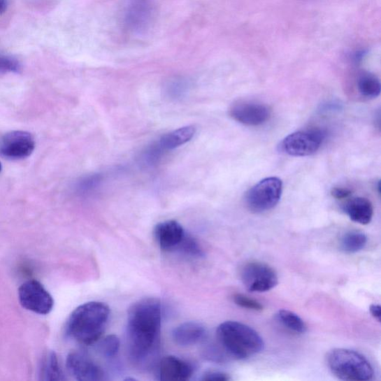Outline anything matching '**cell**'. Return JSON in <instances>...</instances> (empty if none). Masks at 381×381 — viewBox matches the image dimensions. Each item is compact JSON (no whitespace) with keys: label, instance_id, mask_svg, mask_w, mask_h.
Listing matches in <instances>:
<instances>
[{"label":"cell","instance_id":"cell-5","mask_svg":"<svg viewBox=\"0 0 381 381\" xmlns=\"http://www.w3.org/2000/svg\"><path fill=\"white\" fill-rule=\"evenodd\" d=\"M282 190L283 184L280 178L274 177L265 178L247 193L246 205L254 213L269 211L279 203Z\"/></svg>","mask_w":381,"mask_h":381},{"label":"cell","instance_id":"cell-23","mask_svg":"<svg viewBox=\"0 0 381 381\" xmlns=\"http://www.w3.org/2000/svg\"><path fill=\"white\" fill-rule=\"evenodd\" d=\"M120 348V340L117 336L111 334L101 340L99 344V352L106 357H113Z\"/></svg>","mask_w":381,"mask_h":381},{"label":"cell","instance_id":"cell-25","mask_svg":"<svg viewBox=\"0 0 381 381\" xmlns=\"http://www.w3.org/2000/svg\"><path fill=\"white\" fill-rule=\"evenodd\" d=\"M20 69V62L13 57L0 54V73H17Z\"/></svg>","mask_w":381,"mask_h":381},{"label":"cell","instance_id":"cell-30","mask_svg":"<svg viewBox=\"0 0 381 381\" xmlns=\"http://www.w3.org/2000/svg\"><path fill=\"white\" fill-rule=\"evenodd\" d=\"M8 8V0H0V15L6 13Z\"/></svg>","mask_w":381,"mask_h":381},{"label":"cell","instance_id":"cell-9","mask_svg":"<svg viewBox=\"0 0 381 381\" xmlns=\"http://www.w3.org/2000/svg\"><path fill=\"white\" fill-rule=\"evenodd\" d=\"M34 148V138L27 131H10L0 138V154L9 159L27 158Z\"/></svg>","mask_w":381,"mask_h":381},{"label":"cell","instance_id":"cell-11","mask_svg":"<svg viewBox=\"0 0 381 381\" xmlns=\"http://www.w3.org/2000/svg\"><path fill=\"white\" fill-rule=\"evenodd\" d=\"M69 374L79 381H100L105 379V373L86 354L73 352L66 359Z\"/></svg>","mask_w":381,"mask_h":381},{"label":"cell","instance_id":"cell-6","mask_svg":"<svg viewBox=\"0 0 381 381\" xmlns=\"http://www.w3.org/2000/svg\"><path fill=\"white\" fill-rule=\"evenodd\" d=\"M326 134L319 129L299 131L287 136L280 145L282 152L293 157H307L318 152Z\"/></svg>","mask_w":381,"mask_h":381},{"label":"cell","instance_id":"cell-19","mask_svg":"<svg viewBox=\"0 0 381 381\" xmlns=\"http://www.w3.org/2000/svg\"><path fill=\"white\" fill-rule=\"evenodd\" d=\"M367 244L366 236L359 231L345 233L340 241V248L346 253H355L363 250Z\"/></svg>","mask_w":381,"mask_h":381},{"label":"cell","instance_id":"cell-10","mask_svg":"<svg viewBox=\"0 0 381 381\" xmlns=\"http://www.w3.org/2000/svg\"><path fill=\"white\" fill-rule=\"evenodd\" d=\"M229 115L240 124L247 126H259L269 120L271 110L262 103L238 101L231 106Z\"/></svg>","mask_w":381,"mask_h":381},{"label":"cell","instance_id":"cell-21","mask_svg":"<svg viewBox=\"0 0 381 381\" xmlns=\"http://www.w3.org/2000/svg\"><path fill=\"white\" fill-rule=\"evenodd\" d=\"M360 94L366 99H375L380 94L381 86L379 79L373 74L361 75L357 82Z\"/></svg>","mask_w":381,"mask_h":381},{"label":"cell","instance_id":"cell-8","mask_svg":"<svg viewBox=\"0 0 381 381\" xmlns=\"http://www.w3.org/2000/svg\"><path fill=\"white\" fill-rule=\"evenodd\" d=\"M240 278L250 292H269L279 282L275 271L269 265L258 261L245 264L241 270Z\"/></svg>","mask_w":381,"mask_h":381},{"label":"cell","instance_id":"cell-16","mask_svg":"<svg viewBox=\"0 0 381 381\" xmlns=\"http://www.w3.org/2000/svg\"><path fill=\"white\" fill-rule=\"evenodd\" d=\"M343 211L352 221L362 225L371 222L374 210L371 201L365 198H354L343 206Z\"/></svg>","mask_w":381,"mask_h":381},{"label":"cell","instance_id":"cell-20","mask_svg":"<svg viewBox=\"0 0 381 381\" xmlns=\"http://www.w3.org/2000/svg\"><path fill=\"white\" fill-rule=\"evenodd\" d=\"M276 319L287 329L296 333H304L307 331L303 319L292 311L281 310L277 313Z\"/></svg>","mask_w":381,"mask_h":381},{"label":"cell","instance_id":"cell-15","mask_svg":"<svg viewBox=\"0 0 381 381\" xmlns=\"http://www.w3.org/2000/svg\"><path fill=\"white\" fill-rule=\"evenodd\" d=\"M195 132L196 129L194 126L182 127V128L164 135L158 142L152 146L161 157L166 152L189 142Z\"/></svg>","mask_w":381,"mask_h":381},{"label":"cell","instance_id":"cell-28","mask_svg":"<svg viewBox=\"0 0 381 381\" xmlns=\"http://www.w3.org/2000/svg\"><path fill=\"white\" fill-rule=\"evenodd\" d=\"M352 193V192L349 189L339 187L333 188L331 191L333 197L338 200L347 199Z\"/></svg>","mask_w":381,"mask_h":381},{"label":"cell","instance_id":"cell-26","mask_svg":"<svg viewBox=\"0 0 381 381\" xmlns=\"http://www.w3.org/2000/svg\"><path fill=\"white\" fill-rule=\"evenodd\" d=\"M233 300L235 303L241 308L257 311H261L264 308L263 305L257 300L243 294H236L233 296Z\"/></svg>","mask_w":381,"mask_h":381},{"label":"cell","instance_id":"cell-7","mask_svg":"<svg viewBox=\"0 0 381 381\" xmlns=\"http://www.w3.org/2000/svg\"><path fill=\"white\" fill-rule=\"evenodd\" d=\"M18 297L23 308L38 315H49L54 307L52 296L37 280L22 283L18 290Z\"/></svg>","mask_w":381,"mask_h":381},{"label":"cell","instance_id":"cell-14","mask_svg":"<svg viewBox=\"0 0 381 381\" xmlns=\"http://www.w3.org/2000/svg\"><path fill=\"white\" fill-rule=\"evenodd\" d=\"M154 0H131L126 15L128 25L136 30L145 27L154 15Z\"/></svg>","mask_w":381,"mask_h":381},{"label":"cell","instance_id":"cell-31","mask_svg":"<svg viewBox=\"0 0 381 381\" xmlns=\"http://www.w3.org/2000/svg\"><path fill=\"white\" fill-rule=\"evenodd\" d=\"M1 170H2V165L1 164H0V171H1Z\"/></svg>","mask_w":381,"mask_h":381},{"label":"cell","instance_id":"cell-17","mask_svg":"<svg viewBox=\"0 0 381 381\" xmlns=\"http://www.w3.org/2000/svg\"><path fill=\"white\" fill-rule=\"evenodd\" d=\"M205 333V328L200 323L187 322L173 330L172 337L178 345L189 346L200 342Z\"/></svg>","mask_w":381,"mask_h":381},{"label":"cell","instance_id":"cell-2","mask_svg":"<svg viewBox=\"0 0 381 381\" xmlns=\"http://www.w3.org/2000/svg\"><path fill=\"white\" fill-rule=\"evenodd\" d=\"M110 308L103 303L89 302L78 307L66 322V333L76 342L89 345L98 342L108 325Z\"/></svg>","mask_w":381,"mask_h":381},{"label":"cell","instance_id":"cell-29","mask_svg":"<svg viewBox=\"0 0 381 381\" xmlns=\"http://www.w3.org/2000/svg\"><path fill=\"white\" fill-rule=\"evenodd\" d=\"M369 310H371V313L373 315V317L377 319L379 322H380L381 320V308L379 305H372L371 306V308H369Z\"/></svg>","mask_w":381,"mask_h":381},{"label":"cell","instance_id":"cell-27","mask_svg":"<svg viewBox=\"0 0 381 381\" xmlns=\"http://www.w3.org/2000/svg\"><path fill=\"white\" fill-rule=\"evenodd\" d=\"M202 380L206 381H227L231 380V378L227 374L223 373L210 372L206 373Z\"/></svg>","mask_w":381,"mask_h":381},{"label":"cell","instance_id":"cell-1","mask_svg":"<svg viewBox=\"0 0 381 381\" xmlns=\"http://www.w3.org/2000/svg\"><path fill=\"white\" fill-rule=\"evenodd\" d=\"M161 303L156 298H145L129 310V350L131 360L138 366L152 361L160 345Z\"/></svg>","mask_w":381,"mask_h":381},{"label":"cell","instance_id":"cell-24","mask_svg":"<svg viewBox=\"0 0 381 381\" xmlns=\"http://www.w3.org/2000/svg\"><path fill=\"white\" fill-rule=\"evenodd\" d=\"M101 178L99 175H92L80 179L76 184L78 193L86 194L96 189L101 182Z\"/></svg>","mask_w":381,"mask_h":381},{"label":"cell","instance_id":"cell-3","mask_svg":"<svg viewBox=\"0 0 381 381\" xmlns=\"http://www.w3.org/2000/svg\"><path fill=\"white\" fill-rule=\"evenodd\" d=\"M217 338L224 350L238 360L260 353L264 346L259 333L243 323L227 321L217 329Z\"/></svg>","mask_w":381,"mask_h":381},{"label":"cell","instance_id":"cell-18","mask_svg":"<svg viewBox=\"0 0 381 381\" xmlns=\"http://www.w3.org/2000/svg\"><path fill=\"white\" fill-rule=\"evenodd\" d=\"M39 376L41 380L45 381L66 380L59 359L54 352H46L42 357L39 368Z\"/></svg>","mask_w":381,"mask_h":381},{"label":"cell","instance_id":"cell-22","mask_svg":"<svg viewBox=\"0 0 381 381\" xmlns=\"http://www.w3.org/2000/svg\"><path fill=\"white\" fill-rule=\"evenodd\" d=\"M177 250L191 257L201 258L204 255L199 242L187 234L185 236Z\"/></svg>","mask_w":381,"mask_h":381},{"label":"cell","instance_id":"cell-4","mask_svg":"<svg viewBox=\"0 0 381 381\" xmlns=\"http://www.w3.org/2000/svg\"><path fill=\"white\" fill-rule=\"evenodd\" d=\"M330 371L340 380L366 381L374 375L371 363L361 354L346 349L333 350L327 355Z\"/></svg>","mask_w":381,"mask_h":381},{"label":"cell","instance_id":"cell-13","mask_svg":"<svg viewBox=\"0 0 381 381\" xmlns=\"http://www.w3.org/2000/svg\"><path fill=\"white\" fill-rule=\"evenodd\" d=\"M183 227L175 221H166L158 224L154 229V237L161 250H177L185 236Z\"/></svg>","mask_w":381,"mask_h":381},{"label":"cell","instance_id":"cell-12","mask_svg":"<svg viewBox=\"0 0 381 381\" xmlns=\"http://www.w3.org/2000/svg\"><path fill=\"white\" fill-rule=\"evenodd\" d=\"M192 366L178 357L167 356L159 365V377L163 381H186L193 374Z\"/></svg>","mask_w":381,"mask_h":381}]
</instances>
